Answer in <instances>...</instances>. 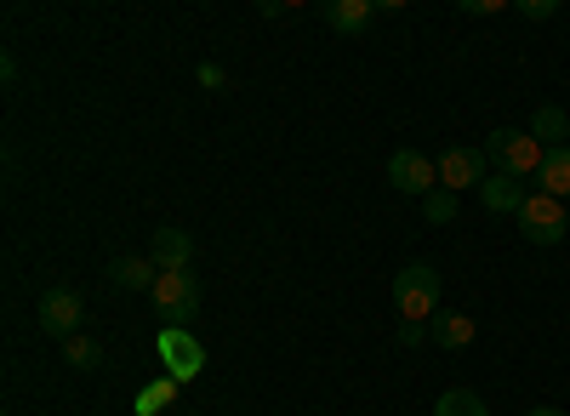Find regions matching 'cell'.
I'll return each mask as SVG.
<instances>
[{"label": "cell", "instance_id": "1", "mask_svg": "<svg viewBox=\"0 0 570 416\" xmlns=\"http://www.w3.org/2000/svg\"><path fill=\"white\" fill-rule=\"evenodd\" d=\"M394 308H400V319H411V326H428V319L445 308L440 268L434 263H405L394 274Z\"/></svg>", "mask_w": 570, "mask_h": 416}, {"label": "cell", "instance_id": "2", "mask_svg": "<svg viewBox=\"0 0 570 416\" xmlns=\"http://www.w3.org/2000/svg\"><path fill=\"white\" fill-rule=\"evenodd\" d=\"M200 280H195V268H177V274H160L149 303H155V319H160V331H188V319L200 314Z\"/></svg>", "mask_w": 570, "mask_h": 416}, {"label": "cell", "instance_id": "3", "mask_svg": "<svg viewBox=\"0 0 570 416\" xmlns=\"http://www.w3.org/2000/svg\"><path fill=\"white\" fill-rule=\"evenodd\" d=\"M542 155H548V149L537 143L531 131H519V126H497V131H491V143H485V160H491L502 177H519V182L537 177Z\"/></svg>", "mask_w": 570, "mask_h": 416}, {"label": "cell", "instance_id": "4", "mask_svg": "<svg viewBox=\"0 0 570 416\" xmlns=\"http://www.w3.org/2000/svg\"><path fill=\"white\" fill-rule=\"evenodd\" d=\"M519 235H525L531 246H559L564 240V228H570V217H564V200H553V195H531L525 206H519Z\"/></svg>", "mask_w": 570, "mask_h": 416}, {"label": "cell", "instance_id": "5", "mask_svg": "<svg viewBox=\"0 0 570 416\" xmlns=\"http://www.w3.org/2000/svg\"><path fill=\"white\" fill-rule=\"evenodd\" d=\"M35 319H40V331H46V337H58V343H69V337H80V319H86V303H80L75 291L52 286V291H40V303H35Z\"/></svg>", "mask_w": 570, "mask_h": 416}, {"label": "cell", "instance_id": "6", "mask_svg": "<svg viewBox=\"0 0 570 416\" xmlns=\"http://www.w3.org/2000/svg\"><path fill=\"white\" fill-rule=\"evenodd\" d=\"M485 166H491V160H485V149H468V143H451V149L434 160V171H440V182H445L451 195H462V189H480V182L491 177Z\"/></svg>", "mask_w": 570, "mask_h": 416}, {"label": "cell", "instance_id": "7", "mask_svg": "<svg viewBox=\"0 0 570 416\" xmlns=\"http://www.w3.org/2000/svg\"><path fill=\"white\" fill-rule=\"evenodd\" d=\"M389 182H394L400 195L428 200V195H434V182H440V171H434V160L416 155V149H394V155H389Z\"/></svg>", "mask_w": 570, "mask_h": 416}, {"label": "cell", "instance_id": "8", "mask_svg": "<svg viewBox=\"0 0 570 416\" xmlns=\"http://www.w3.org/2000/svg\"><path fill=\"white\" fill-rule=\"evenodd\" d=\"M160 359H166V377H177V383H195L200 372H206V348L188 337V331H160Z\"/></svg>", "mask_w": 570, "mask_h": 416}, {"label": "cell", "instance_id": "9", "mask_svg": "<svg viewBox=\"0 0 570 416\" xmlns=\"http://www.w3.org/2000/svg\"><path fill=\"white\" fill-rule=\"evenodd\" d=\"M149 263H155L160 274H177V268L195 263V240H188V228L160 222V228H155V240H149Z\"/></svg>", "mask_w": 570, "mask_h": 416}, {"label": "cell", "instance_id": "10", "mask_svg": "<svg viewBox=\"0 0 570 416\" xmlns=\"http://www.w3.org/2000/svg\"><path fill=\"white\" fill-rule=\"evenodd\" d=\"M531 195H525V182L519 177H502V171H491L485 182H480V206L491 211V217H519V206H525Z\"/></svg>", "mask_w": 570, "mask_h": 416}, {"label": "cell", "instance_id": "11", "mask_svg": "<svg viewBox=\"0 0 570 416\" xmlns=\"http://www.w3.org/2000/svg\"><path fill=\"white\" fill-rule=\"evenodd\" d=\"M473 314H462V308H440L434 319H428V337H434L440 348H451V354H462V348H473Z\"/></svg>", "mask_w": 570, "mask_h": 416}, {"label": "cell", "instance_id": "12", "mask_svg": "<svg viewBox=\"0 0 570 416\" xmlns=\"http://www.w3.org/2000/svg\"><path fill=\"white\" fill-rule=\"evenodd\" d=\"M155 280H160V268L149 257H115L109 263V286H120V291H155Z\"/></svg>", "mask_w": 570, "mask_h": 416}, {"label": "cell", "instance_id": "13", "mask_svg": "<svg viewBox=\"0 0 570 416\" xmlns=\"http://www.w3.org/2000/svg\"><path fill=\"white\" fill-rule=\"evenodd\" d=\"M537 195H553V200L570 195V143L542 155V166H537Z\"/></svg>", "mask_w": 570, "mask_h": 416}, {"label": "cell", "instance_id": "14", "mask_svg": "<svg viewBox=\"0 0 570 416\" xmlns=\"http://www.w3.org/2000/svg\"><path fill=\"white\" fill-rule=\"evenodd\" d=\"M525 131L537 137L542 149H564V137H570V115H564L559 103H542V109L531 115V126H525Z\"/></svg>", "mask_w": 570, "mask_h": 416}, {"label": "cell", "instance_id": "15", "mask_svg": "<svg viewBox=\"0 0 570 416\" xmlns=\"http://www.w3.org/2000/svg\"><path fill=\"white\" fill-rule=\"evenodd\" d=\"M371 0H331V7H325V18H331V29H337V34H360L365 23H371Z\"/></svg>", "mask_w": 570, "mask_h": 416}, {"label": "cell", "instance_id": "16", "mask_svg": "<svg viewBox=\"0 0 570 416\" xmlns=\"http://www.w3.org/2000/svg\"><path fill=\"white\" fill-rule=\"evenodd\" d=\"M434 416H491V410H485V399L473 394V388H445L434 399Z\"/></svg>", "mask_w": 570, "mask_h": 416}, {"label": "cell", "instance_id": "17", "mask_svg": "<svg viewBox=\"0 0 570 416\" xmlns=\"http://www.w3.org/2000/svg\"><path fill=\"white\" fill-rule=\"evenodd\" d=\"M177 388H183L177 377H160V383H149V388L137 394V416H155V410H166V405L177 399Z\"/></svg>", "mask_w": 570, "mask_h": 416}, {"label": "cell", "instance_id": "18", "mask_svg": "<svg viewBox=\"0 0 570 416\" xmlns=\"http://www.w3.org/2000/svg\"><path fill=\"white\" fill-rule=\"evenodd\" d=\"M63 359L75 365V372H98V365H104V348L91 343V337H69V343H63Z\"/></svg>", "mask_w": 570, "mask_h": 416}, {"label": "cell", "instance_id": "19", "mask_svg": "<svg viewBox=\"0 0 570 416\" xmlns=\"http://www.w3.org/2000/svg\"><path fill=\"white\" fill-rule=\"evenodd\" d=\"M422 217L434 222V228H440V222H451V217H456V195H451V189H434V195L422 200Z\"/></svg>", "mask_w": 570, "mask_h": 416}, {"label": "cell", "instance_id": "20", "mask_svg": "<svg viewBox=\"0 0 570 416\" xmlns=\"http://www.w3.org/2000/svg\"><path fill=\"white\" fill-rule=\"evenodd\" d=\"M519 12H525L531 23H548V18H553L559 7H553V0H525V7H519Z\"/></svg>", "mask_w": 570, "mask_h": 416}, {"label": "cell", "instance_id": "21", "mask_svg": "<svg viewBox=\"0 0 570 416\" xmlns=\"http://www.w3.org/2000/svg\"><path fill=\"white\" fill-rule=\"evenodd\" d=\"M428 337V326H411V319H400V348H416Z\"/></svg>", "mask_w": 570, "mask_h": 416}, {"label": "cell", "instance_id": "22", "mask_svg": "<svg viewBox=\"0 0 570 416\" xmlns=\"http://www.w3.org/2000/svg\"><path fill=\"white\" fill-rule=\"evenodd\" d=\"M468 12H473V18H497L502 0H468Z\"/></svg>", "mask_w": 570, "mask_h": 416}, {"label": "cell", "instance_id": "23", "mask_svg": "<svg viewBox=\"0 0 570 416\" xmlns=\"http://www.w3.org/2000/svg\"><path fill=\"white\" fill-rule=\"evenodd\" d=\"M531 416H564V410H559V405H537Z\"/></svg>", "mask_w": 570, "mask_h": 416}]
</instances>
